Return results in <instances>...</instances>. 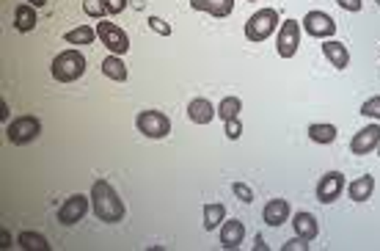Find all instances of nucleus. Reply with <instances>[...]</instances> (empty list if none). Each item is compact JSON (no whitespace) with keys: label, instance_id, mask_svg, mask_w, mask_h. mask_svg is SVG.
<instances>
[{"label":"nucleus","instance_id":"obj_1","mask_svg":"<svg viewBox=\"0 0 380 251\" xmlns=\"http://www.w3.org/2000/svg\"><path fill=\"white\" fill-rule=\"evenodd\" d=\"M91 207H94V216L105 224L125 221V201H122V196L116 194V188L108 179H94V185H91Z\"/></svg>","mask_w":380,"mask_h":251},{"label":"nucleus","instance_id":"obj_2","mask_svg":"<svg viewBox=\"0 0 380 251\" xmlns=\"http://www.w3.org/2000/svg\"><path fill=\"white\" fill-rule=\"evenodd\" d=\"M86 72V55L80 50H64L52 58L50 75L58 83H75Z\"/></svg>","mask_w":380,"mask_h":251},{"label":"nucleus","instance_id":"obj_3","mask_svg":"<svg viewBox=\"0 0 380 251\" xmlns=\"http://www.w3.org/2000/svg\"><path fill=\"white\" fill-rule=\"evenodd\" d=\"M279 26L281 20L276 9H259L246 23V39L248 42H265V39H270L279 30Z\"/></svg>","mask_w":380,"mask_h":251},{"label":"nucleus","instance_id":"obj_4","mask_svg":"<svg viewBox=\"0 0 380 251\" xmlns=\"http://www.w3.org/2000/svg\"><path fill=\"white\" fill-rule=\"evenodd\" d=\"M135 127H138V133H144L146 138L160 141V138H166V135L171 133V119H168L166 113H160V111H141L138 119H135Z\"/></svg>","mask_w":380,"mask_h":251},{"label":"nucleus","instance_id":"obj_5","mask_svg":"<svg viewBox=\"0 0 380 251\" xmlns=\"http://www.w3.org/2000/svg\"><path fill=\"white\" fill-rule=\"evenodd\" d=\"M39 133H42V122H39L36 116H20V119H14V122L8 125L6 138H8L11 144H17V147H25V144L39 138Z\"/></svg>","mask_w":380,"mask_h":251},{"label":"nucleus","instance_id":"obj_6","mask_svg":"<svg viewBox=\"0 0 380 251\" xmlns=\"http://www.w3.org/2000/svg\"><path fill=\"white\" fill-rule=\"evenodd\" d=\"M97 39H100L102 45L113 52V55H125V52L129 50V36H127L116 23L100 20V23H97Z\"/></svg>","mask_w":380,"mask_h":251},{"label":"nucleus","instance_id":"obj_7","mask_svg":"<svg viewBox=\"0 0 380 251\" xmlns=\"http://www.w3.org/2000/svg\"><path fill=\"white\" fill-rule=\"evenodd\" d=\"M301 48V23L298 20H284L279 26V39H276V50L281 58H292Z\"/></svg>","mask_w":380,"mask_h":251},{"label":"nucleus","instance_id":"obj_8","mask_svg":"<svg viewBox=\"0 0 380 251\" xmlns=\"http://www.w3.org/2000/svg\"><path fill=\"white\" fill-rule=\"evenodd\" d=\"M88 204H91V196L72 194L69 199L58 207V221L64 226H75L77 221H83V216L88 213Z\"/></svg>","mask_w":380,"mask_h":251},{"label":"nucleus","instance_id":"obj_9","mask_svg":"<svg viewBox=\"0 0 380 251\" xmlns=\"http://www.w3.org/2000/svg\"><path fill=\"white\" fill-rule=\"evenodd\" d=\"M301 26L314 39H330L336 33V23H333V17L326 14V11H309L304 20H301Z\"/></svg>","mask_w":380,"mask_h":251},{"label":"nucleus","instance_id":"obj_10","mask_svg":"<svg viewBox=\"0 0 380 251\" xmlns=\"http://www.w3.org/2000/svg\"><path fill=\"white\" fill-rule=\"evenodd\" d=\"M342 191H345V174L342 172H328L317 182V201L320 204H333Z\"/></svg>","mask_w":380,"mask_h":251},{"label":"nucleus","instance_id":"obj_11","mask_svg":"<svg viewBox=\"0 0 380 251\" xmlns=\"http://www.w3.org/2000/svg\"><path fill=\"white\" fill-rule=\"evenodd\" d=\"M378 144H380V125H367L353 135L350 152L353 155H369L372 150H378Z\"/></svg>","mask_w":380,"mask_h":251},{"label":"nucleus","instance_id":"obj_12","mask_svg":"<svg viewBox=\"0 0 380 251\" xmlns=\"http://www.w3.org/2000/svg\"><path fill=\"white\" fill-rule=\"evenodd\" d=\"M243 240H246V224L240 218H229L221 224V246L224 249H240Z\"/></svg>","mask_w":380,"mask_h":251},{"label":"nucleus","instance_id":"obj_13","mask_svg":"<svg viewBox=\"0 0 380 251\" xmlns=\"http://www.w3.org/2000/svg\"><path fill=\"white\" fill-rule=\"evenodd\" d=\"M215 116H218V111L212 108V102L207 97H196V100L188 102V119L193 125H209Z\"/></svg>","mask_w":380,"mask_h":251},{"label":"nucleus","instance_id":"obj_14","mask_svg":"<svg viewBox=\"0 0 380 251\" xmlns=\"http://www.w3.org/2000/svg\"><path fill=\"white\" fill-rule=\"evenodd\" d=\"M289 201L287 199H270L262 210V218L267 226H281L284 221H289Z\"/></svg>","mask_w":380,"mask_h":251},{"label":"nucleus","instance_id":"obj_15","mask_svg":"<svg viewBox=\"0 0 380 251\" xmlns=\"http://www.w3.org/2000/svg\"><path fill=\"white\" fill-rule=\"evenodd\" d=\"M190 9L207 11L215 20H226L229 14L234 11V0H190Z\"/></svg>","mask_w":380,"mask_h":251},{"label":"nucleus","instance_id":"obj_16","mask_svg":"<svg viewBox=\"0 0 380 251\" xmlns=\"http://www.w3.org/2000/svg\"><path fill=\"white\" fill-rule=\"evenodd\" d=\"M292 229H295V235L298 238H304V240H314L317 235H320V224H317V218L311 216V213H295L292 216Z\"/></svg>","mask_w":380,"mask_h":251},{"label":"nucleus","instance_id":"obj_17","mask_svg":"<svg viewBox=\"0 0 380 251\" xmlns=\"http://www.w3.org/2000/svg\"><path fill=\"white\" fill-rule=\"evenodd\" d=\"M323 52H326V58L330 61V67H336V69H347V64H350V50H347L342 42L326 39V42H323Z\"/></svg>","mask_w":380,"mask_h":251},{"label":"nucleus","instance_id":"obj_18","mask_svg":"<svg viewBox=\"0 0 380 251\" xmlns=\"http://www.w3.org/2000/svg\"><path fill=\"white\" fill-rule=\"evenodd\" d=\"M372 191H375V177L372 174H364L353 179L350 185H347V194H350V199L358 204V201H367L372 196Z\"/></svg>","mask_w":380,"mask_h":251},{"label":"nucleus","instance_id":"obj_19","mask_svg":"<svg viewBox=\"0 0 380 251\" xmlns=\"http://www.w3.org/2000/svg\"><path fill=\"white\" fill-rule=\"evenodd\" d=\"M14 28H17L20 33H30V30L36 28V11H33V6L20 3V6L14 9Z\"/></svg>","mask_w":380,"mask_h":251},{"label":"nucleus","instance_id":"obj_20","mask_svg":"<svg viewBox=\"0 0 380 251\" xmlns=\"http://www.w3.org/2000/svg\"><path fill=\"white\" fill-rule=\"evenodd\" d=\"M102 75L116 80V83H125L127 67H125V61H122V55H113V52H110V55L102 61Z\"/></svg>","mask_w":380,"mask_h":251},{"label":"nucleus","instance_id":"obj_21","mask_svg":"<svg viewBox=\"0 0 380 251\" xmlns=\"http://www.w3.org/2000/svg\"><path fill=\"white\" fill-rule=\"evenodd\" d=\"M309 138L314 144H333L339 138V130H336V125H328V122H317V125H309Z\"/></svg>","mask_w":380,"mask_h":251},{"label":"nucleus","instance_id":"obj_22","mask_svg":"<svg viewBox=\"0 0 380 251\" xmlns=\"http://www.w3.org/2000/svg\"><path fill=\"white\" fill-rule=\"evenodd\" d=\"M226 221V207L212 201V204H204V229L207 232H215L218 226Z\"/></svg>","mask_w":380,"mask_h":251},{"label":"nucleus","instance_id":"obj_23","mask_svg":"<svg viewBox=\"0 0 380 251\" xmlns=\"http://www.w3.org/2000/svg\"><path fill=\"white\" fill-rule=\"evenodd\" d=\"M94 36H97V28L94 26H80V28L67 30V33H64V42H67V45H91Z\"/></svg>","mask_w":380,"mask_h":251},{"label":"nucleus","instance_id":"obj_24","mask_svg":"<svg viewBox=\"0 0 380 251\" xmlns=\"http://www.w3.org/2000/svg\"><path fill=\"white\" fill-rule=\"evenodd\" d=\"M17 243H20L25 251H50L47 238H45V235H39V232H23V235L17 238Z\"/></svg>","mask_w":380,"mask_h":251},{"label":"nucleus","instance_id":"obj_25","mask_svg":"<svg viewBox=\"0 0 380 251\" xmlns=\"http://www.w3.org/2000/svg\"><path fill=\"white\" fill-rule=\"evenodd\" d=\"M240 111H243V100L240 97H224V102L218 105V116L229 122V119H237L240 116Z\"/></svg>","mask_w":380,"mask_h":251},{"label":"nucleus","instance_id":"obj_26","mask_svg":"<svg viewBox=\"0 0 380 251\" xmlns=\"http://www.w3.org/2000/svg\"><path fill=\"white\" fill-rule=\"evenodd\" d=\"M361 116H367V119H378L380 122V94L378 97H369V100L361 105V111H358Z\"/></svg>","mask_w":380,"mask_h":251},{"label":"nucleus","instance_id":"obj_27","mask_svg":"<svg viewBox=\"0 0 380 251\" xmlns=\"http://www.w3.org/2000/svg\"><path fill=\"white\" fill-rule=\"evenodd\" d=\"M83 11L94 20H102L108 11H105V0H83Z\"/></svg>","mask_w":380,"mask_h":251},{"label":"nucleus","instance_id":"obj_28","mask_svg":"<svg viewBox=\"0 0 380 251\" xmlns=\"http://www.w3.org/2000/svg\"><path fill=\"white\" fill-rule=\"evenodd\" d=\"M224 130H226L229 141H237V138L243 135V122H240V116H237V119H229V122H224Z\"/></svg>","mask_w":380,"mask_h":251},{"label":"nucleus","instance_id":"obj_29","mask_svg":"<svg viewBox=\"0 0 380 251\" xmlns=\"http://www.w3.org/2000/svg\"><path fill=\"white\" fill-rule=\"evenodd\" d=\"M231 191H234V196L243 201V204H251L253 201V191L248 188V185H243V182H234Z\"/></svg>","mask_w":380,"mask_h":251},{"label":"nucleus","instance_id":"obj_30","mask_svg":"<svg viewBox=\"0 0 380 251\" xmlns=\"http://www.w3.org/2000/svg\"><path fill=\"white\" fill-rule=\"evenodd\" d=\"M149 28L160 36H171V26L166 20H160V17H149Z\"/></svg>","mask_w":380,"mask_h":251},{"label":"nucleus","instance_id":"obj_31","mask_svg":"<svg viewBox=\"0 0 380 251\" xmlns=\"http://www.w3.org/2000/svg\"><path fill=\"white\" fill-rule=\"evenodd\" d=\"M125 9H127V0H105V11H108V14H113V17H116V14H122Z\"/></svg>","mask_w":380,"mask_h":251},{"label":"nucleus","instance_id":"obj_32","mask_svg":"<svg viewBox=\"0 0 380 251\" xmlns=\"http://www.w3.org/2000/svg\"><path fill=\"white\" fill-rule=\"evenodd\" d=\"M336 6L345 9V11H361L364 9V0H336Z\"/></svg>","mask_w":380,"mask_h":251},{"label":"nucleus","instance_id":"obj_33","mask_svg":"<svg viewBox=\"0 0 380 251\" xmlns=\"http://www.w3.org/2000/svg\"><path fill=\"white\" fill-rule=\"evenodd\" d=\"M284 251H292V249H301V251H309V243H306L304 238H295V240H289V243H284L281 246Z\"/></svg>","mask_w":380,"mask_h":251},{"label":"nucleus","instance_id":"obj_34","mask_svg":"<svg viewBox=\"0 0 380 251\" xmlns=\"http://www.w3.org/2000/svg\"><path fill=\"white\" fill-rule=\"evenodd\" d=\"M11 246V238H8V232L3 229V235H0V249H8Z\"/></svg>","mask_w":380,"mask_h":251},{"label":"nucleus","instance_id":"obj_35","mask_svg":"<svg viewBox=\"0 0 380 251\" xmlns=\"http://www.w3.org/2000/svg\"><path fill=\"white\" fill-rule=\"evenodd\" d=\"M8 113H11V111H8V105H6V102H0V122H6V119H8Z\"/></svg>","mask_w":380,"mask_h":251},{"label":"nucleus","instance_id":"obj_36","mask_svg":"<svg viewBox=\"0 0 380 251\" xmlns=\"http://www.w3.org/2000/svg\"><path fill=\"white\" fill-rule=\"evenodd\" d=\"M30 6H47V0H28Z\"/></svg>","mask_w":380,"mask_h":251},{"label":"nucleus","instance_id":"obj_37","mask_svg":"<svg viewBox=\"0 0 380 251\" xmlns=\"http://www.w3.org/2000/svg\"><path fill=\"white\" fill-rule=\"evenodd\" d=\"M248 3H256V0H248Z\"/></svg>","mask_w":380,"mask_h":251},{"label":"nucleus","instance_id":"obj_38","mask_svg":"<svg viewBox=\"0 0 380 251\" xmlns=\"http://www.w3.org/2000/svg\"><path fill=\"white\" fill-rule=\"evenodd\" d=\"M375 3H378V6H380V0H375Z\"/></svg>","mask_w":380,"mask_h":251},{"label":"nucleus","instance_id":"obj_39","mask_svg":"<svg viewBox=\"0 0 380 251\" xmlns=\"http://www.w3.org/2000/svg\"><path fill=\"white\" fill-rule=\"evenodd\" d=\"M378 152H380V144H378Z\"/></svg>","mask_w":380,"mask_h":251}]
</instances>
